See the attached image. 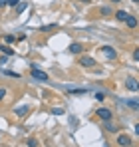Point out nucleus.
Masks as SVG:
<instances>
[{
  "label": "nucleus",
  "instance_id": "nucleus-1",
  "mask_svg": "<svg viewBox=\"0 0 139 147\" xmlns=\"http://www.w3.org/2000/svg\"><path fill=\"white\" fill-rule=\"evenodd\" d=\"M95 113H97V117H99V119H103V121H107V119H111V117H113L111 109H107V107H99V109H95Z\"/></svg>",
  "mask_w": 139,
  "mask_h": 147
},
{
  "label": "nucleus",
  "instance_id": "nucleus-2",
  "mask_svg": "<svg viewBox=\"0 0 139 147\" xmlns=\"http://www.w3.org/2000/svg\"><path fill=\"white\" fill-rule=\"evenodd\" d=\"M30 76H32V80H38V82H48V80H50V78H48V74L42 72V70H38V68H36V70H32Z\"/></svg>",
  "mask_w": 139,
  "mask_h": 147
},
{
  "label": "nucleus",
  "instance_id": "nucleus-3",
  "mask_svg": "<svg viewBox=\"0 0 139 147\" xmlns=\"http://www.w3.org/2000/svg\"><path fill=\"white\" fill-rule=\"evenodd\" d=\"M117 145L119 147H131V137L125 135V133H121V135L117 137Z\"/></svg>",
  "mask_w": 139,
  "mask_h": 147
},
{
  "label": "nucleus",
  "instance_id": "nucleus-4",
  "mask_svg": "<svg viewBox=\"0 0 139 147\" xmlns=\"http://www.w3.org/2000/svg\"><path fill=\"white\" fill-rule=\"evenodd\" d=\"M101 52L105 54V58H109V60H115L117 58V52L111 46H101Z\"/></svg>",
  "mask_w": 139,
  "mask_h": 147
},
{
  "label": "nucleus",
  "instance_id": "nucleus-5",
  "mask_svg": "<svg viewBox=\"0 0 139 147\" xmlns=\"http://www.w3.org/2000/svg\"><path fill=\"white\" fill-rule=\"evenodd\" d=\"M125 88H127V90H131V92H137V90H139L137 80H135V78H129V80L125 82Z\"/></svg>",
  "mask_w": 139,
  "mask_h": 147
},
{
  "label": "nucleus",
  "instance_id": "nucleus-6",
  "mask_svg": "<svg viewBox=\"0 0 139 147\" xmlns=\"http://www.w3.org/2000/svg\"><path fill=\"white\" fill-rule=\"evenodd\" d=\"M66 92L72 94V96H82V94H88L86 88H66Z\"/></svg>",
  "mask_w": 139,
  "mask_h": 147
},
{
  "label": "nucleus",
  "instance_id": "nucleus-7",
  "mask_svg": "<svg viewBox=\"0 0 139 147\" xmlns=\"http://www.w3.org/2000/svg\"><path fill=\"white\" fill-rule=\"evenodd\" d=\"M80 64H82L84 68H92V66H95V60L90 58V56H84V58L80 60Z\"/></svg>",
  "mask_w": 139,
  "mask_h": 147
},
{
  "label": "nucleus",
  "instance_id": "nucleus-8",
  "mask_svg": "<svg viewBox=\"0 0 139 147\" xmlns=\"http://www.w3.org/2000/svg\"><path fill=\"white\" fill-rule=\"evenodd\" d=\"M28 111H30V105H20V107H16V109H14V113H16L18 117H24Z\"/></svg>",
  "mask_w": 139,
  "mask_h": 147
},
{
  "label": "nucleus",
  "instance_id": "nucleus-9",
  "mask_svg": "<svg viewBox=\"0 0 139 147\" xmlns=\"http://www.w3.org/2000/svg\"><path fill=\"white\" fill-rule=\"evenodd\" d=\"M127 16H129V14H127L125 10H117V12H115V18L119 20V22H125V18H127Z\"/></svg>",
  "mask_w": 139,
  "mask_h": 147
},
{
  "label": "nucleus",
  "instance_id": "nucleus-10",
  "mask_svg": "<svg viewBox=\"0 0 139 147\" xmlns=\"http://www.w3.org/2000/svg\"><path fill=\"white\" fill-rule=\"evenodd\" d=\"M125 24L129 26V28H135V26H137V18H135V16H127V18H125Z\"/></svg>",
  "mask_w": 139,
  "mask_h": 147
},
{
  "label": "nucleus",
  "instance_id": "nucleus-11",
  "mask_svg": "<svg viewBox=\"0 0 139 147\" xmlns=\"http://www.w3.org/2000/svg\"><path fill=\"white\" fill-rule=\"evenodd\" d=\"M70 52H72V54H80V52H82V44H78V42L70 44Z\"/></svg>",
  "mask_w": 139,
  "mask_h": 147
},
{
  "label": "nucleus",
  "instance_id": "nucleus-12",
  "mask_svg": "<svg viewBox=\"0 0 139 147\" xmlns=\"http://www.w3.org/2000/svg\"><path fill=\"white\" fill-rule=\"evenodd\" d=\"M0 52H2V54H6V56H14V50L10 48V46H6V44H2V46H0Z\"/></svg>",
  "mask_w": 139,
  "mask_h": 147
},
{
  "label": "nucleus",
  "instance_id": "nucleus-13",
  "mask_svg": "<svg viewBox=\"0 0 139 147\" xmlns=\"http://www.w3.org/2000/svg\"><path fill=\"white\" fill-rule=\"evenodd\" d=\"M103 127H105L107 131H111V133H115V131H117V127L113 125V123H111V119H107V121L103 123Z\"/></svg>",
  "mask_w": 139,
  "mask_h": 147
},
{
  "label": "nucleus",
  "instance_id": "nucleus-14",
  "mask_svg": "<svg viewBox=\"0 0 139 147\" xmlns=\"http://www.w3.org/2000/svg\"><path fill=\"white\" fill-rule=\"evenodd\" d=\"M99 14H101L103 18H107V16H111V10H109L107 6H103V8H99Z\"/></svg>",
  "mask_w": 139,
  "mask_h": 147
},
{
  "label": "nucleus",
  "instance_id": "nucleus-15",
  "mask_svg": "<svg viewBox=\"0 0 139 147\" xmlns=\"http://www.w3.org/2000/svg\"><path fill=\"white\" fill-rule=\"evenodd\" d=\"M26 6H28V2H20V4L16 6V14H22L24 10H26Z\"/></svg>",
  "mask_w": 139,
  "mask_h": 147
},
{
  "label": "nucleus",
  "instance_id": "nucleus-16",
  "mask_svg": "<svg viewBox=\"0 0 139 147\" xmlns=\"http://www.w3.org/2000/svg\"><path fill=\"white\" fill-rule=\"evenodd\" d=\"M125 103H127L133 111H137V109H139V105H137V101H135V99H129V101H125Z\"/></svg>",
  "mask_w": 139,
  "mask_h": 147
},
{
  "label": "nucleus",
  "instance_id": "nucleus-17",
  "mask_svg": "<svg viewBox=\"0 0 139 147\" xmlns=\"http://www.w3.org/2000/svg\"><path fill=\"white\" fill-rule=\"evenodd\" d=\"M26 145H28V147H38V139H34V137H30V139L26 141Z\"/></svg>",
  "mask_w": 139,
  "mask_h": 147
},
{
  "label": "nucleus",
  "instance_id": "nucleus-18",
  "mask_svg": "<svg viewBox=\"0 0 139 147\" xmlns=\"http://www.w3.org/2000/svg\"><path fill=\"white\" fill-rule=\"evenodd\" d=\"M95 99H97V101H103V99H105V94H103V92H97V94H95Z\"/></svg>",
  "mask_w": 139,
  "mask_h": 147
},
{
  "label": "nucleus",
  "instance_id": "nucleus-19",
  "mask_svg": "<svg viewBox=\"0 0 139 147\" xmlns=\"http://www.w3.org/2000/svg\"><path fill=\"white\" fill-rule=\"evenodd\" d=\"M52 113H54V115H62V113H64V109H62V107H54V109H52Z\"/></svg>",
  "mask_w": 139,
  "mask_h": 147
},
{
  "label": "nucleus",
  "instance_id": "nucleus-20",
  "mask_svg": "<svg viewBox=\"0 0 139 147\" xmlns=\"http://www.w3.org/2000/svg\"><path fill=\"white\" fill-rule=\"evenodd\" d=\"M4 74H6V76H10V78H20V74H18V72H10V70H6Z\"/></svg>",
  "mask_w": 139,
  "mask_h": 147
},
{
  "label": "nucleus",
  "instance_id": "nucleus-21",
  "mask_svg": "<svg viewBox=\"0 0 139 147\" xmlns=\"http://www.w3.org/2000/svg\"><path fill=\"white\" fill-rule=\"evenodd\" d=\"M6 98V88H0V101Z\"/></svg>",
  "mask_w": 139,
  "mask_h": 147
},
{
  "label": "nucleus",
  "instance_id": "nucleus-22",
  "mask_svg": "<svg viewBox=\"0 0 139 147\" xmlns=\"http://www.w3.org/2000/svg\"><path fill=\"white\" fill-rule=\"evenodd\" d=\"M4 40H6V42H8V44H10V42H14V36H12V34H8V36H6V38H4Z\"/></svg>",
  "mask_w": 139,
  "mask_h": 147
},
{
  "label": "nucleus",
  "instance_id": "nucleus-23",
  "mask_svg": "<svg viewBox=\"0 0 139 147\" xmlns=\"http://www.w3.org/2000/svg\"><path fill=\"white\" fill-rule=\"evenodd\" d=\"M20 0H8V6H18Z\"/></svg>",
  "mask_w": 139,
  "mask_h": 147
},
{
  "label": "nucleus",
  "instance_id": "nucleus-24",
  "mask_svg": "<svg viewBox=\"0 0 139 147\" xmlns=\"http://www.w3.org/2000/svg\"><path fill=\"white\" fill-rule=\"evenodd\" d=\"M133 60H135V62L139 60V50H135V52H133Z\"/></svg>",
  "mask_w": 139,
  "mask_h": 147
},
{
  "label": "nucleus",
  "instance_id": "nucleus-25",
  "mask_svg": "<svg viewBox=\"0 0 139 147\" xmlns=\"http://www.w3.org/2000/svg\"><path fill=\"white\" fill-rule=\"evenodd\" d=\"M6 62H8V58H6V56H2V58H0V64H2V66H4V64H6Z\"/></svg>",
  "mask_w": 139,
  "mask_h": 147
},
{
  "label": "nucleus",
  "instance_id": "nucleus-26",
  "mask_svg": "<svg viewBox=\"0 0 139 147\" xmlns=\"http://www.w3.org/2000/svg\"><path fill=\"white\" fill-rule=\"evenodd\" d=\"M6 4H8V0H0V8H2V6H6Z\"/></svg>",
  "mask_w": 139,
  "mask_h": 147
},
{
  "label": "nucleus",
  "instance_id": "nucleus-27",
  "mask_svg": "<svg viewBox=\"0 0 139 147\" xmlns=\"http://www.w3.org/2000/svg\"><path fill=\"white\" fill-rule=\"evenodd\" d=\"M109 2H121V0H109Z\"/></svg>",
  "mask_w": 139,
  "mask_h": 147
},
{
  "label": "nucleus",
  "instance_id": "nucleus-28",
  "mask_svg": "<svg viewBox=\"0 0 139 147\" xmlns=\"http://www.w3.org/2000/svg\"><path fill=\"white\" fill-rule=\"evenodd\" d=\"M80 2H90V0H80Z\"/></svg>",
  "mask_w": 139,
  "mask_h": 147
},
{
  "label": "nucleus",
  "instance_id": "nucleus-29",
  "mask_svg": "<svg viewBox=\"0 0 139 147\" xmlns=\"http://www.w3.org/2000/svg\"><path fill=\"white\" fill-rule=\"evenodd\" d=\"M131 2H135V4H137V2H139V0H131Z\"/></svg>",
  "mask_w": 139,
  "mask_h": 147
}]
</instances>
